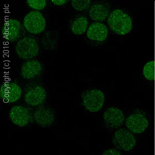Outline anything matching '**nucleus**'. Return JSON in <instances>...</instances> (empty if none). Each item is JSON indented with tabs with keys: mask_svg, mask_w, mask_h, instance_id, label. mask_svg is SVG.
I'll use <instances>...</instances> for the list:
<instances>
[{
	"mask_svg": "<svg viewBox=\"0 0 155 155\" xmlns=\"http://www.w3.org/2000/svg\"><path fill=\"white\" fill-rule=\"evenodd\" d=\"M107 22L111 30L120 35H125L132 29L131 18L120 9L112 12L107 18Z\"/></svg>",
	"mask_w": 155,
	"mask_h": 155,
	"instance_id": "1",
	"label": "nucleus"
},
{
	"mask_svg": "<svg viewBox=\"0 0 155 155\" xmlns=\"http://www.w3.org/2000/svg\"><path fill=\"white\" fill-rule=\"evenodd\" d=\"M39 51L40 48L37 39L31 36L21 38L15 47V51L18 57L21 60L26 61L33 59L38 56Z\"/></svg>",
	"mask_w": 155,
	"mask_h": 155,
	"instance_id": "2",
	"label": "nucleus"
},
{
	"mask_svg": "<svg viewBox=\"0 0 155 155\" xmlns=\"http://www.w3.org/2000/svg\"><path fill=\"white\" fill-rule=\"evenodd\" d=\"M23 25L27 31L30 33L39 35L46 29V19L40 12L31 11L25 16Z\"/></svg>",
	"mask_w": 155,
	"mask_h": 155,
	"instance_id": "3",
	"label": "nucleus"
},
{
	"mask_svg": "<svg viewBox=\"0 0 155 155\" xmlns=\"http://www.w3.org/2000/svg\"><path fill=\"white\" fill-rule=\"evenodd\" d=\"M82 98L85 109L93 113L101 109L105 101L104 94L98 89L87 90L82 94Z\"/></svg>",
	"mask_w": 155,
	"mask_h": 155,
	"instance_id": "4",
	"label": "nucleus"
},
{
	"mask_svg": "<svg viewBox=\"0 0 155 155\" xmlns=\"http://www.w3.org/2000/svg\"><path fill=\"white\" fill-rule=\"evenodd\" d=\"M22 33V25L19 20L11 18L6 20L2 25V35L8 42L19 41Z\"/></svg>",
	"mask_w": 155,
	"mask_h": 155,
	"instance_id": "5",
	"label": "nucleus"
},
{
	"mask_svg": "<svg viewBox=\"0 0 155 155\" xmlns=\"http://www.w3.org/2000/svg\"><path fill=\"white\" fill-rule=\"evenodd\" d=\"M112 142L117 148L130 151L136 145V139L131 132L125 129H120L115 132Z\"/></svg>",
	"mask_w": 155,
	"mask_h": 155,
	"instance_id": "6",
	"label": "nucleus"
},
{
	"mask_svg": "<svg viewBox=\"0 0 155 155\" xmlns=\"http://www.w3.org/2000/svg\"><path fill=\"white\" fill-rule=\"evenodd\" d=\"M22 94L21 87L15 82H5L1 85L0 98L5 103L12 104L18 101Z\"/></svg>",
	"mask_w": 155,
	"mask_h": 155,
	"instance_id": "7",
	"label": "nucleus"
},
{
	"mask_svg": "<svg viewBox=\"0 0 155 155\" xmlns=\"http://www.w3.org/2000/svg\"><path fill=\"white\" fill-rule=\"evenodd\" d=\"M47 98L46 90L38 85H33L28 88L24 97L25 102L29 106L35 107L42 104Z\"/></svg>",
	"mask_w": 155,
	"mask_h": 155,
	"instance_id": "8",
	"label": "nucleus"
},
{
	"mask_svg": "<svg viewBox=\"0 0 155 155\" xmlns=\"http://www.w3.org/2000/svg\"><path fill=\"white\" fill-rule=\"evenodd\" d=\"M42 71V64L36 59L27 60L21 67L20 76L23 79L32 80L41 75Z\"/></svg>",
	"mask_w": 155,
	"mask_h": 155,
	"instance_id": "9",
	"label": "nucleus"
},
{
	"mask_svg": "<svg viewBox=\"0 0 155 155\" xmlns=\"http://www.w3.org/2000/svg\"><path fill=\"white\" fill-rule=\"evenodd\" d=\"M9 118L12 123L20 127H25L32 122L31 114L27 107L22 106L13 107L9 112Z\"/></svg>",
	"mask_w": 155,
	"mask_h": 155,
	"instance_id": "10",
	"label": "nucleus"
},
{
	"mask_svg": "<svg viewBox=\"0 0 155 155\" xmlns=\"http://www.w3.org/2000/svg\"><path fill=\"white\" fill-rule=\"evenodd\" d=\"M104 120L107 127L117 128L123 124L125 117L120 110L117 107H111L104 112Z\"/></svg>",
	"mask_w": 155,
	"mask_h": 155,
	"instance_id": "11",
	"label": "nucleus"
},
{
	"mask_svg": "<svg viewBox=\"0 0 155 155\" xmlns=\"http://www.w3.org/2000/svg\"><path fill=\"white\" fill-rule=\"evenodd\" d=\"M148 122L141 114H132L126 119L125 125L131 132L139 134L144 132L148 127Z\"/></svg>",
	"mask_w": 155,
	"mask_h": 155,
	"instance_id": "12",
	"label": "nucleus"
},
{
	"mask_svg": "<svg viewBox=\"0 0 155 155\" xmlns=\"http://www.w3.org/2000/svg\"><path fill=\"white\" fill-rule=\"evenodd\" d=\"M34 120L41 127H49L54 121V113L52 109L41 106L36 110L33 114Z\"/></svg>",
	"mask_w": 155,
	"mask_h": 155,
	"instance_id": "13",
	"label": "nucleus"
},
{
	"mask_svg": "<svg viewBox=\"0 0 155 155\" xmlns=\"http://www.w3.org/2000/svg\"><path fill=\"white\" fill-rule=\"evenodd\" d=\"M87 37L91 41H104L108 35V28L101 22H94L90 25L87 32Z\"/></svg>",
	"mask_w": 155,
	"mask_h": 155,
	"instance_id": "14",
	"label": "nucleus"
},
{
	"mask_svg": "<svg viewBox=\"0 0 155 155\" xmlns=\"http://www.w3.org/2000/svg\"><path fill=\"white\" fill-rule=\"evenodd\" d=\"M90 18L97 22L105 20L110 15L109 10L105 6L101 4H94L89 9Z\"/></svg>",
	"mask_w": 155,
	"mask_h": 155,
	"instance_id": "15",
	"label": "nucleus"
},
{
	"mask_svg": "<svg viewBox=\"0 0 155 155\" xmlns=\"http://www.w3.org/2000/svg\"><path fill=\"white\" fill-rule=\"evenodd\" d=\"M58 44V35L57 32L48 31L45 33L41 38V44L46 50L56 49Z\"/></svg>",
	"mask_w": 155,
	"mask_h": 155,
	"instance_id": "16",
	"label": "nucleus"
},
{
	"mask_svg": "<svg viewBox=\"0 0 155 155\" xmlns=\"http://www.w3.org/2000/svg\"><path fill=\"white\" fill-rule=\"evenodd\" d=\"M88 24V19L85 16H78L71 24V31L76 35H81L87 32Z\"/></svg>",
	"mask_w": 155,
	"mask_h": 155,
	"instance_id": "17",
	"label": "nucleus"
},
{
	"mask_svg": "<svg viewBox=\"0 0 155 155\" xmlns=\"http://www.w3.org/2000/svg\"><path fill=\"white\" fill-rule=\"evenodd\" d=\"M143 74L146 79L153 81L155 79V61L147 63L143 68Z\"/></svg>",
	"mask_w": 155,
	"mask_h": 155,
	"instance_id": "18",
	"label": "nucleus"
},
{
	"mask_svg": "<svg viewBox=\"0 0 155 155\" xmlns=\"http://www.w3.org/2000/svg\"><path fill=\"white\" fill-rule=\"evenodd\" d=\"M74 9L79 12L86 11L91 6L92 2L90 0H72L71 1Z\"/></svg>",
	"mask_w": 155,
	"mask_h": 155,
	"instance_id": "19",
	"label": "nucleus"
},
{
	"mask_svg": "<svg viewBox=\"0 0 155 155\" xmlns=\"http://www.w3.org/2000/svg\"><path fill=\"white\" fill-rule=\"evenodd\" d=\"M26 3L30 8L38 12L44 9L47 6L45 0H27Z\"/></svg>",
	"mask_w": 155,
	"mask_h": 155,
	"instance_id": "20",
	"label": "nucleus"
},
{
	"mask_svg": "<svg viewBox=\"0 0 155 155\" xmlns=\"http://www.w3.org/2000/svg\"><path fill=\"white\" fill-rule=\"evenodd\" d=\"M102 155H122L120 152L116 150H113V149H110V150H107L106 151L103 153Z\"/></svg>",
	"mask_w": 155,
	"mask_h": 155,
	"instance_id": "21",
	"label": "nucleus"
},
{
	"mask_svg": "<svg viewBox=\"0 0 155 155\" xmlns=\"http://www.w3.org/2000/svg\"><path fill=\"white\" fill-rule=\"evenodd\" d=\"M51 2L52 3L54 4L55 5L62 6L65 5L67 3L68 1L67 0H52Z\"/></svg>",
	"mask_w": 155,
	"mask_h": 155,
	"instance_id": "22",
	"label": "nucleus"
}]
</instances>
